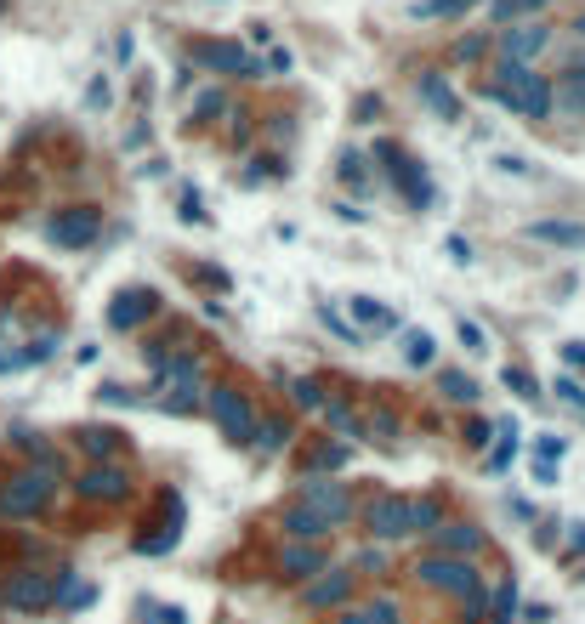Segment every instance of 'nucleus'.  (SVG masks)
Listing matches in <instances>:
<instances>
[{
  "instance_id": "1",
  "label": "nucleus",
  "mask_w": 585,
  "mask_h": 624,
  "mask_svg": "<svg viewBox=\"0 0 585 624\" xmlns=\"http://www.w3.org/2000/svg\"><path fill=\"white\" fill-rule=\"evenodd\" d=\"M483 97L517 108L523 120H546L551 114V80L546 74H534V69H517V63H500L495 80H483Z\"/></svg>"
},
{
  "instance_id": "2",
  "label": "nucleus",
  "mask_w": 585,
  "mask_h": 624,
  "mask_svg": "<svg viewBox=\"0 0 585 624\" xmlns=\"http://www.w3.org/2000/svg\"><path fill=\"white\" fill-rule=\"evenodd\" d=\"M52 477H46V471H12V477H6V483H0V517L6 522H29V517H40V511H46V500H52Z\"/></svg>"
},
{
  "instance_id": "3",
  "label": "nucleus",
  "mask_w": 585,
  "mask_h": 624,
  "mask_svg": "<svg viewBox=\"0 0 585 624\" xmlns=\"http://www.w3.org/2000/svg\"><path fill=\"white\" fill-rule=\"evenodd\" d=\"M205 409H211V420L222 426V437L228 443H256V409H250V398L239 392V386H211L205 392Z\"/></svg>"
},
{
  "instance_id": "4",
  "label": "nucleus",
  "mask_w": 585,
  "mask_h": 624,
  "mask_svg": "<svg viewBox=\"0 0 585 624\" xmlns=\"http://www.w3.org/2000/svg\"><path fill=\"white\" fill-rule=\"evenodd\" d=\"M415 579L432 590H444V596H483V573L466 562V556H426Z\"/></svg>"
},
{
  "instance_id": "5",
  "label": "nucleus",
  "mask_w": 585,
  "mask_h": 624,
  "mask_svg": "<svg viewBox=\"0 0 585 624\" xmlns=\"http://www.w3.org/2000/svg\"><path fill=\"white\" fill-rule=\"evenodd\" d=\"M296 505H307V511H313L330 534L353 517V494H347L341 483H330V477H302V500H296Z\"/></svg>"
},
{
  "instance_id": "6",
  "label": "nucleus",
  "mask_w": 585,
  "mask_h": 624,
  "mask_svg": "<svg viewBox=\"0 0 585 624\" xmlns=\"http://www.w3.org/2000/svg\"><path fill=\"white\" fill-rule=\"evenodd\" d=\"M6 602L18 607V613H40V607L57 602V573L46 568H18L6 579Z\"/></svg>"
},
{
  "instance_id": "7",
  "label": "nucleus",
  "mask_w": 585,
  "mask_h": 624,
  "mask_svg": "<svg viewBox=\"0 0 585 624\" xmlns=\"http://www.w3.org/2000/svg\"><path fill=\"white\" fill-rule=\"evenodd\" d=\"M551 46V29L540 18L534 23H506V35H500V63H517V69H534V57Z\"/></svg>"
},
{
  "instance_id": "8",
  "label": "nucleus",
  "mask_w": 585,
  "mask_h": 624,
  "mask_svg": "<svg viewBox=\"0 0 585 624\" xmlns=\"http://www.w3.org/2000/svg\"><path fill=\"white\" fill-rule=\"evenodd\" d=\"M97 227H103V216L91 205H74V210H57L52 222H46V239L63 244V250H80V244L97 239Z\"/></svg>"
},
{
  "instance_id": "9",
  "label": "nucleus",
  "mask_w": 585,
  "mask_h": 624,
  "mask_svg": "<svg viewBox=\"0 0 585 624\" xmlns=\"http://www.w3.org/2000/svg\"><path fill=\"white\" fill-rule=\"evenodd\" d=\"M80 500H97V505H114L131 494V477H125V466H114V460H97L91 471H80Z\"/></svg>"
},
{
  "instance_id": "10",
  "label": "nucleus",
  "mask_w": 585,
  "mask_h": 624,
  "mask_svg": "<svg viewBox=\"0 0 585 624\" xmlns=\"http://www.w3.org/2000/svg\"><path fill=\"white\" fill-rule=\"evenodd\" d=\"M194 57L205 69H228V74H239V80H262V63H256L245 46H233V40H205Z\"/></svg>"
},
{
  "instance_id": "11",
  "label": "nucleus",
  "mask_w": 585,
  "mask_h": 624,
  "mask_svg": "<svg viewBox=\"0 0 585 624\" xmlns=\"http://www.w3.org/2000/svg\"><path fill=\"white\" fill-rule=\"evenodd\" d=\"M364 522H370L375 539H404V534H415V522H409V500H398V494H381V500L364 511Z\"/></svg>"
},
{
  "instance_id": "12",
  "label": "nucleus",
  "mask_w": 585,
  "mask_h": 624,
  "mask_svg": "<svg viewBox=\"0 0 585 624\" xmlns=\"http://www.w3.org/2000/svg\"><path fill=\"white\" fill-rule=\"evenodd\" d=\"M347 590H353V568H319L302 602L319 613V607H341V602H347Z\"/></svg>"
},
{
  "instance_id": "13",
  "label": "nucleus",
  "mask_w": 585,
  "mask_h": 624,
  "mask_svg": "<svg viewBox=\"0 0 585 624\" xmlns=\"http://www.w3.org/2000/svg\"><path fill=\"white\" fill-rule=\"evenodd\" d=\"M154 307H160V295H154V290H125V295H114L108 324H114V330H137V324H142Z\"/></svg>"
},
{
  "instance_id": "14",
  "label": "nucleus",
  "mask_w": 585,
  "mask_h": 624,
  "mask_svg": "<svg viewBox=\"0 0 585 624\" xmlns=\"http://www.w3.org/2000/svg\"><path fill=\"white\" fill-rule=\"evenodd\" d=\"M324 568V551L319 545H307V539H290L279 551V573L284 579H313V573Z\"/></svg>"
},
{
  "instance_id": "15",
  "label": "nucleus",
  "mask_w": 585,
  "mask_h": 624,
  "mask_svg": "<svg viewBox=\"0 0 585 624\" xmlns=\"http://www.w3.org/2000/svg\"><path fill=\"white\" fill-rule=\"evenodd\" d=\"M534 244H557V250H585V227L580 222H529L523 227Z\"/></svg>"
},
{
  "instance_id": "16",
  "label": "nucleus",
  "mask_w": 585,
  "mask_h": 624,
  "mask_svg": "<svg viewBox=\"0 0 585 624\" xmlns=\"http://www.w3.org/2000/svg\"><path fill=\"white\" fill-rule=\"evenodd\" d=\"M432 539H438L444 551H455V556L483 551V528H478V522H449V528H432Z\"/></svg>"
},
{
  "instance_id": "17",
  "label": "nucleus",
  "mask_w": 585,
  "mask_h": 624,
  "mask_svg": "<svg viewBox=\"0 0 585 624\" xmlns=\"http://www.w3.org/2000/svg\"><path fill=\"white\" fill-rule=\"evenodd\" d=\"M279 528H284L290 539H307V545H319V539L330 534V528H324V522L313 517V511H307V505H290V511L279 517Z\"/></svg>"
},
{
  "instance_id": "18",
  "label": "nucleus",
  "mask_w": 585,
  "mask_h": 624,
  "mask_svg": "<svg viewBox=\"0 0 585 624\" xmlns=\"http://www.w3.org/2000/svg\"><path fill=\"white\" fill-rule=\"evenodd\" d=\"M341 624H404V613H398V602H392V596H375L370 607H347V613H341Z\"/></svg>"
},
{
  "instance_id": "19",
  "label": "nucleus",
  "mask_w": 585,
  "mask_h": 624,
  "mask_svg": "<svg viewBox=\"0 0 585 624\" xmlns=\"http://www.w3.org/2000/svg\"><path fill=\"white\" fill-rule=\"evenodd\" d=\"M120 443H125V437L114 432V426H86V432H80V449L97 454V460H114V454H120Z\"/></svg>"
},
{
  "instance_id": "20",
  "label": "nucleus",
  "mask_w": 585,
  "mask_h": 624,
  "mask_svg": "<svg viewBox=\"0 0 585 624\" xmlns=\"http://www.w3.org/2000/svg\"><path fill=\"white\" fill-rule=\"evenodd\" d=\"M353 312L364 318V330H398V312L381 307L375 295H353Z\"/></svg>"
},
{
  "instance_id": "21",
  "label": "nucleus",
  "mask_w": 585,
  "mask_h": 624,
  "mask_svg": "<svg viewBox=\"0 0 585 624\" xmlns=\"http://www.w3.org/2000/svg\"><path fill=\"white\" fill-rule=\"evenodd\" d=\"M421 97H426V103H432V108H438L444 120H461V97H455V91H449V86H438L432 74H421Z\"/></svg>"
},
{
  "instance_id": "22",
  "label": "nucleus",
  "mask_w": 585,
  "mask_h": 624,
  "mask_svg": "<svg viewBox=\"0 0 585 624\" xmlns=\"http://www.w3.org/2000/svg\"><path fill=\"white\" fill-rule=\"evenodd\" d=\"M57 347H63V335H57V330H46V335H35V341H29V347H23L18 358H23V369H29V364H46V358H52Z\"/></svg>"
},
{
  "instance_id": "23",
  "label": "nucleus",
  "mask_w": 585,
  "mask_h": 624,
  "mask_svg": "<svg viewBox=\"0 0 585 624\" xmlns=\"http://www.w3.org/2000/svg\"><path fill=\"white\" fill-rule=\"evenodd\" d=\"M404 358L415 369L421 364H432V358H438V341H432V335H421V330H409V341H404Z\"/></svg>"
},
{
  "instance_id": "24",
  "label": "nucleus",
  "mask_w": 585,
  "mask_h": 624,
  "mask_svg": "<svg viewBox=\"0 0 585 624\" xmlns=\"http://www.w3.org/2000/svg\"><path fill=\"white\" fill-rule=\"evenodd\" d=\"M290 398H296V409H324V403H330V398H324V386L307 381V375H302V381H290Z\"/></svg>"
},
{
  "instance_id": "25",
  "label": "nucleus",
  "mask_w": 585,
  "mask_h": 624,
  "mask_svg": "<svg viewBox=\"0 0 585 624\" xmlns=\"http://www.w3.org/2000/svg\"><path fill=\"white\" fill-rule=\"evenodd\" d=\"M370 159L364 154H341V182H353V188H370V171H364Z\"/></svg>"
},
{
  "instance_id": "26",
  "label": "nucleus",
  "mask_w": 585,
  "mask_h": 624,
  "mask_svg": "<svg viewBox=\"0 0 585 624\" xmlns=\"http://www.w3.org/2000/svg\"><path fill=\"white\" fill-rule=\"evenodd\" d=\"M444 392H449V398H455V403H472V398H478V386L466 381L461 369H444Z\"/></svg>"
},
{
  "instance_id": "27",
  "label": "nucleus",
  "mask_w": 585,
  "mask_h": 624,
  "mask_svg": "<svg viewBox=\"0 0 585 624\" xmlns=\"http://www.w3.org/2000/svg\"><path fill=\"white\" fill-rule=\"evenodd\" d=\"M284 443H290V426H284V420H267V432H262V454H279Z\"/></svg>"
},
{
  "instance_id": "28",
  "label": "nucleus",
  "mask_w": 585,
  "mask_h": 624,
  "mask_svg": "<svg viewBox=\"0 0 585 624\" xmlns=\"http://www.w3.org/2000/svg\"><path fill=\"white\" fill-rule=\"evenodd\" d=\"M557 398H563L568 409H580V415H585V386L574 381V375H563V381H557Z\"/></svg>"
},
{
  "instance_id": "29",
  "label": "nucleus",
  "mask_w": 585,
  "mask_h": 624,
  "mask_svg": "<svg viewBox=\"0 0 585 624\" xmlns=\"http://www.w3.org/2000/svg\"><path fill=\"white\" fill-rule=\"evenodd\" d=\"M506 386H512L517 398H540V386H534L529 375H523V369H506Z\"/></svg>"
},
{
  "instance_id": "30",
  "label": "nucleus",
  "mask_w": 585,
  "mask_h": 624,
  "mask_svg": "<svg viewBox=\"0 0 585 624\" xmlns=\"http://www.w3.org/2000/svg\"><path fill=\"white\" fill-rule=\"evenodd\" d=\"M370 432H375V443H398V420H392V415H375Z\"/></svg>"
},
{
  "instance_id": "31",
  "label": "nucleus",
  "mask_w": 585,
  "mask_h": 624,
  "mask_svg": "<svg viewBox=\"0 0 585 624\" xmlns=\"http://www.w3.org/2000/svg\"><path fill=\"white\" fill-rule=\"evenodd\" d=\"M222 108H228V97H222V91H205V97H199V120H211V114H222Z\"/></svg>"
},
{
  "instance_id": "32",
  "label": "nucleus",
  "mask_w": 585,
  "mask_h": 624,
  "mask_svg": "<svg viewBox=\"0 0 585 624\" xmlns=\"http://www.w3.org/2000/svg\"><path fill=\"white\" fill-rule=\"evenodd\" d=\"M495 165H500L506 176H534V165H529V159H517V154H500Z\"/></svg>"
},
{
  "instance_id": "33",
  "label": "nucleus",
  "mask_w": 585,
  "mask_h": 624,
  "mask_svg": "<svg viewBox=\"0 0 585 624\" xmlns=\"http://www.w3.org/2000/svg\"><path fill=\"white\" fill-rule=\"evenodd\" d=\"M461 341H466L472 352H489V341H483V330H478V324H461Z\"/></svg>"
},
{
  "instance_id": "34",
  "label": "nucleus",
  "mask_w": 585,
  "mask_h": 624,
  "mask_svg": "<svg viewBox=\"0 0 585 624\" xmlns=\"http://www.w3.org/2000/svg\"><path fill=\"white\" fill-rule=\"evenodd\" d=\"M341 460H347V443H336V449H324V454H319V466H324V471L341 466Z\"/></svg>"
},
{
  "instance_id": "35",
  "label": "nucleus",
  "mask_w": 585,
  "mask_h": 624,
  "mask_svg": "<svg viewBox=\"0 0 585 624\" xmlns=\"http://www.w3.org/2000/svg\"><path fill=\"white\" fill-rule=\"evenodd\" d=\"M103 403H137V392H125V386H103Z\"/></svg>"
},
{
  "instance_id": "36",
  "label": "nucleus",
  "mask_w": 585,
  "mask_h": 624,
  "mask_svg": "<svg viewBox=\"0 0 585 624\" xmlns=\"http://www.w3.org/2000/svg\"><path fill=\"white\" fill-rule=\"evenodd\" d=\"M563 358H568L574 369H585V347H580V341H568V347H563Z\"/></svg>"
},
{
  "instance_id": "37",
  "label": "nucleus",
  "mask_w": 585,
  "mask_h": 624,
  "mask_svg": "<svg viewBox=\"0 0 585 624\" xmlns=\"http://www.w3.org/2000/svg\"><path fill=\"white\" fill-rule=\"evenodd\" d=\"M12 369H23V358H18V352H6V347H0V375H12Z\"/></svg>"
},
{
  "instance_id": "38",
  "label": "nucleus",
  "mask_w": 585,
  "mask_h": 624,
  "mask_svg": "<svg viewBox=\"0 0 585 624\" xmlns=\"http://www.w3.org/2000/svg\"><path fill=\"white\" fill-rule=\"evenodd\" d=\"M574 551H585V528H574Z\"/></svg>"
},
{
  "instance_id": "39",
  "label": "nucleus",
  "mask_w": 585,
  "mask_h": 624,
  "mask_svg": "<svg viewBox=\"0 0 585 624\" xmlns=\"http://www.w3.org/2000/svg\"><path fill=\"white\" fill-rule=\"evenodd\" d=\"M574 35H580V40H585V12H580V23H574Z\"/></svg>"
},
{
  "instance_id": "40",
  "label": "nucleus",
  "mask_w": 585,
  "mask_h": 624,
  "mask_svg": "<svg viewBox=\"0 0 585 624\" xmlns=\"http://www.w3.org/2000/svg\"><path fill=\"white\" fill-rule=\"evenodd\" d=\"M534 6H546V0H523V12H534Z\"/></svg>"
},
{
  "instance_id": "41",
  "label": "nucleus",
  "mask_w": 585,
  "mask_h": 624,
  "mask_svg": "<svg viewBox=\"0 0 585 624\" xmlns=\"http://www.w3.org/2000/svg\"><path fill=\"white\" fill-rule=\"evenodd\" d=\"M580 579H585V573H580Z\"/></svg>"
}]
</instances>
